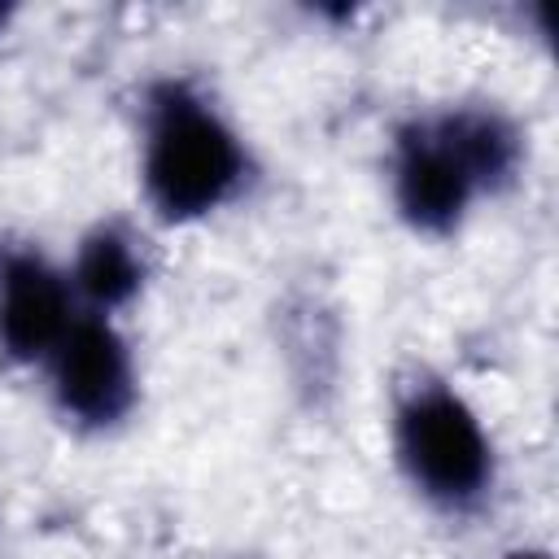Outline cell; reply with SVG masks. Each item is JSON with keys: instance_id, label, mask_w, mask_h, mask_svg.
Listing matches in <instances>:
<instances>
[{"instance_id": "cell-1", "label": "cell", "mask_w": 559, "mask_h": 559, "mask_svg": "<svg viewBox=\"0 0 559 559\" xmlns=\"http://www.w3.org/2000/svg\"><path fill=\"white\" fill-rule=\"evenodd\" d=\"M240 183V135L188 83H157L144 109V192L153 210L170 223H192Z\"/></svg>"}, {"instance_id": "cell-2", "label": "cell", "mask_w": 559, "mask_h": 559, "mask_svg": "<svg viewBox=\"0 0 559 559\" xmlns=\"http://www.w3.org/2000/svg\"><path fill=\"white\" fill-rule=\"evenodd\" d=\"M397 459L411 485L441 507L476 502L493 476L489 437L480 419L459 393L437 384L415 389L397 406Z\"/></svg>"}, {"instance_id": "cell-3", "label": "cell", "mask_w": 559, "mask_h": 559, "mask_svg": "<svg viewBox=\"0 0 559 559\" xmlns=\"http://www.w3.org/2000/svg\"><path fill=\"white\" fill-rule=\"evenodd\" d=\"M52 393L57 406L87 428H109L131 411V354L127 341L100 314L74 319L61 345L52 349Z\"/></svg>"}, {"instance_id": "cell-4", "label": "cell", "mask_w": 559, "mask_h": 559, "mask_svg": "<svg viewBox=\"0 0 559 559\" xmlns=\"http://www.w3.org/2000/svg\"><path fill=\"white\" fill-rule=\"evenodd\" d=\"M476 192L480 183L459 157V148L450 144L441 118H419L397 135L393 197L402 218L415 231H428V236L454 231Z\"/></svg>"}, {"instance_id": "cell-5", "label": "cell", "mask_w": 559, "mask_h": 559, "mask_svg": "<svg viewBox=\"0 0 559 559\" xmlns=\"http://www.w3.org/2000/svg\"><path fill=\"white\" fill-rule=\"evenodd\" d=\"M74 323L70 284L35 253L0 258V349L17 362L52 358Z\"/></svg>"}, {"instance_id": "cell-6", "label": "cell", "mask_w": 559, "mask_h": 559, "mask_svg": "<svg viewBox=\"0 0 559 559\" xmlns=\"http://www.w3.org/2000/svg\"><path fill=\"white\" fill-rule=\"evenodd\" d=\"M144 262L135 253V240L118 227H96L74 262V284L96 310H118L140 293Z\"/></svg>"}, {"instance_id": "cell-7", "label": "cell", "mask_w": 559, "mask_h": 559, "mask_svg": "<svg viewBox=\"0 0 559 559\" xmlns=\"http://www.w3.org/2000/svg\"><path fill=\"white\" fill-rule=\"evenodd\" d=\"M511 559H546V555H537V550H520V555H511Z\"/></svg>"}, {"instance_id": "cell-8", "label": "cell", "mask_w": 559, "mask_h": 559, "mask_svg": "<svg viewBox=\"0 0 559 559\" xmlns=\"http://www.w3.org/2000/svg\"><path fill=\"white\" fill-rule=\"evenodd\" d=\"M4 22H9V9H4V4H0V31H4Z\"/></svg>"}]
</instances>
